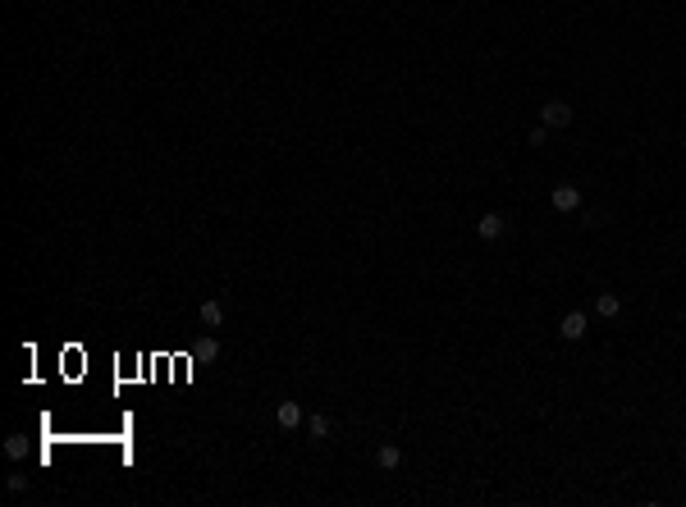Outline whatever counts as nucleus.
Segmentation results:
<instances>
[{
  "label": "nucleus",
  "mask_w": 686,
  "mask_h": 507,
  "mask_svg": "<svg viewBox=\"0 0 686 507\" xmlns=\"http://www.w3.org/2000/svg\"><path fill=\"white\" fill-rule=\"evenodd\" d=\"M682 457H686V448H682Z\"/></svg>",
  "instance_id": "obj_13"
},
{
  "label": "nucleus",
  "mask_w": 686,
  "mask_h": 507,
  "mask_svg": "<svg viewBox=\"0 0 686 507\" xmlns=\"http://www.w3.org/2000/svg\"><path fill=\"white\" fill-rule=\"evenodd\" d=\"M375 462H380V466H384V471H394V466H403V453H398V448H394V444H384V448H380V453H375Z\"/></svg>",
  "instance_id": "obj_9"
},
{
  "label": "nucleus",
  "mask_w": 686,
  "mask_h": 507,
  "mask_svg": "<svg viewBox=\"0 0 686 507\" xmlns=\"http://www.w3.org/2000/svg\"><path fill=\"white\" fill-rule=\"evenodd\" d=\"M545 138H549V128H545V124L531 128V147H545Z\"/></svg>",
  "instance_id": "obj_12"
},
{
  "label": "nucleus",
  "mask_w": 686,
  "mask_h": 507,
  "mask_svg": "<svg viewBox=\"0 0 686 507\" xmlns=\"http://www.w3.org/2000/svg\"><path fill=\"white\" fill-rule=\"evenodd\" d=\"M275 420H280V430H298V425H302V407H298V402H280V407H275Z\"/></svg>",
  "instance_id": "obj_6"
},
{
  "label": "nucleus",
  "mask_w": 686,
  "mask_h": 507,
  "mask_svg": "<svg viewBox=\"0 0 686 507\" xmlns=\"http://www.w3.org/2000/svg\"><path fill=\"white\" fill-rule=\"evenodd\" d=\"M306 430H311V439H330L334 425H330V416H320V411H316V416L306 420Z\"/></svg>",
  "instance_id": "obj_10"
},
{
  "label": "nucleus",
  "mask_w": 686,
  "mask_h": 507,
  "mask_svg": "<svg viewBox=\"0 0 686 507\" xmlns=\"http://www.w3.org/2000/svg\"><path fill=\"white\" fill-rule=\"evenodd\" d=\"M585 325H590V320H585L581 311H568V316H563V325H559V334H563L568 343H581V338H585Z\"/></svg>",
  "instance_id": "obj_4"
},
{
  "label": "nucleus",
  "mask_w": 686,
  "mask_h": 507,
  "mask_svg": "<svg viewBox=\"0 0 686 507\" xmlns=\"http://www.w3.org/2000/svg\"><path fill=\"white\" fill-rule=\"evenodd\" d=\"M549 202H554V211H559V215H572V211H581V188H576V183H559Z\"/></svg>",
  "instance_id": "obj_1"
},
{
  "label": "nucleus",
  "mask_w": 686,
  "mask_h": 507,
  "mask_svg": "<svg viewBox=\"0 0 686 507\" xmlns=\"http://www.w3.org/2000/svg\"><path fill=\"white\" fill-rule=\"evenodd\" d=\"M216 356H220V343H216V338H202V343H197V361H216Z\"/></svg>",
  "instance_id": "obj_11"
},
{
  "label": "nucleus",
  "mask_w": 686,
  "mask_h": 507,
  "mask_svg": "<svg viewBox=\"0 0 686 507\" xmlns=\"http://www.w3.org/2000/svg\"><path fill=\"white\" fill-rule=\"evenodd\" d=\"M476 233H481L485 242H495V238H503V233H508V219L499 215V211H490V215L476 219Z\"/></svg>",
  "instance_id": "obj_3"
},
{
  "label": "nucleus",
  "mask_w": 686,
  "mask_h": 507,
  "mask_svg": "<svg viewBox=\"0 0 686 507\" xmlns=\"http://www.w3.org/2000/svg\"><path fill=\"white\" fill-rule=\"evenodd\" d=\"M5 457L23 462V457H28V434H10V439H5Z\"/></svg>",
  "instance_id": "obj_8"
},
{
  "label": "nucleus",
  "mask_w": 686,
  "mask_h": 507,
  "mask_svg": "<svg viewBox=\"0 0 686 507\" xmlns=\"http://www.w3.org/2000/svg\"><path fill=\"white\" fill-rule=\"evenodd\" d=\"M197 316H202L206 330H220V325H225V302H220V297H206V302L197 306Z\"/></svg>",
  "instance_id": "obj_5"
},
{
  "label": "nucleus",
  "mask_w": 686,
  "mask_h": 507,
  "mask_svg": "<svg viewBox=\"0 0 686 507\" xmlns=\"http://www.w3.org/2000/svg\"><path fill=\"white\" fill-rule=\"evenodd\" d=\"M595 311H599L604 320H618V316H623V297H618V292H599V297H595Z\"/></svg>",
  "instance_id": "obj_7"
},
{
  "label": "nucleus",
  "mask_w": 686,
  "mask_h": 507,
  "mask_svg": "<svg viewBox=\"0 0 686 507\" xmlns=\"http://www.w3.org/2000/svg\"><path fill=\"white\" fill-rule=\"evenodd\" d=\"M540 124L545 128H568L572 124V105L568 101H545L540 105Z\"/></svg>",
  "instance_id": "obj_2"
}]
</instances>
